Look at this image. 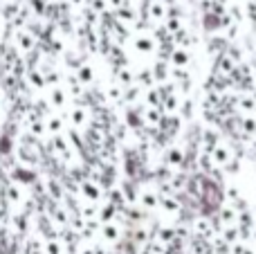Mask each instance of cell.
I'll use <instances>...</instances> for the list:
<instances>
[{
  "mask_svg": "<svg viewBox=\"0 0 256 254\" xmlns=\"http://www.w3.org/2000/svg\"><path fill=\"white\" fill-rule=\"evenodd\" d=\"M9 43L18 50L20 56H30L32 52L40 48V40L32 34L30 30H18V32H9Z\"/></svg>",
  "mask_w": 256,
  "mask_h": 254,
  "instance_id": "cell-1",
  "label": "cell"
},
{
  "mask_svg": "<svg viewBox=\"0 0 256 254\" xmlns=\"http://www.w3.org/2000/svg\"><path fill=\"white\" fill-rule=\"evenodd\" d=\"M120 120L128 130H132V133L146 128V124H144V104H140V106H124L122 112H120Z\"/></svg>",
  "mask_w": 256,
  "mask_h": 254,
  "instance_id": "cell-2",
  "label": "cell"
},
{
  "mask_svg": "<svg viewBox=\"0 0 256 254\" xmlns=\"http://www.w3.org/2000/svg\"><path fill=\"white\" fill-rule=\"evenodd\" d=\"M162 162L166 166H171L173 171H182L186 166V151L180 144H171V146L164 148L162 153Z\"/></svg>",
  "mask_w": 256,
  "mask_h": 254,
  "instance_id": "cell-3",
  "label": "cell"
},
{
  "mask_svg": "<svg viewBox=\"0 0 256 254\" xmlns=\"http://www.w3.org/2000/svg\"><path fill=\"white\" fill-rule=\"evenodd\" d=\"M66 115H68L70 128L86 130L90 126V122H92V110H90L88 106H74V104H72V108L66 112Z\"/></svg>",
  "mask_w": 256,
  "mask_h": 254,
  "instance_id": "cell-4",
  "label": "cell"
},
{
  "mask_svg": "<svg viewBox=\"0 0 256 254\" xmlns=\"http://www.w3.org/2000/svg\"><path fill=\"white\" fill-rule=\"evenodd\" d=\"M34 218H36V216L30 214V212H25L22 207L18 212H14V216H12V230L22 238V241L30 236L32 225H34Z\"/></svg>",
  "mask_w": 256,
  "mask_h": 254,
  "instance_id": "cell-5",
  "label": "cell"
},
{
  "mask_svg": "<svg viewBox=\"0 0 256 254\" xmlns=\"http://www.w3.org/2000/svg\"><path fill=\"white\" fill-rule=\"evenodd\" d=\"M79 198L86 202H94V205H102V202H106V192H104L102 187H99L94 180H84V182L79 184Z\"/></svg>",
  "mask_w": 256,
  "mask_h": 254,
  "instance_id": "cell-6",
  "label": "cell"
},
{
  "mask_svg": "<svg viewBox=\"0 0 256 254\" xmlns=\"http://www.w3.org/2000/svg\"><path fill=\"white\" fill-rule=\"evenodd\" d=\"M38 178H40V174L36 169H30V166H22V164H18L16 169L12 171V176H9V182H16V184H20V187H34L36 182H38Z\"/></svg>",
  "mask_w": 256,
  "mask_h": 254,
  "instance_id": "cell-7",
  "label": "cell"
},
{
  "mask_svg": "<svg viewBox=\"0 0 256 254\" xmlns=\"http://www.w3.org/2000/svg\"><path fill=\"white\" fill-rule=\"evenodd\" d=\"M99 238H102L104 246H120L126 238V230L120 223H106V225H102Z\"/></svg>",
  "mask_w": 256,
  "mask_h": 254,
  "instance_id": "cell-8",
  "label": "cell"
},
{
  "mask_svg": "<svg viewBox=\"0 0 256 254\" xmlns=\"http://www.w3.org/2000/svg\"><path fill=\"white\" fill-rule=\"evenodd\" d=\"M48 99H50V106H52L56 112H63L68 104L72 102V97H70V92H68L66 86H54V88H50Z\"/></svg>",
  "mask_w": 256,
  "mask_h": 254,
  "instance_id": "cell-9",
  "label": "cell"
},
{
  "mask_svg": "<svg viewBox=\"0 0 256 254\" xmlns=\"http://www.w3.org/2000/svg\"><path fill=\"white\" fill-rule=\"evenodd\" d=\"M132 50H135L137 54L150 56V54L160 52V43L150 34H137V36H132Z\"/></svg>",
  "mask_w": 256,
  "mask_h": 254,
  "instance_id": "cell-10",
  "label": "cell"
},
{
  "mask_svg": "<svg viewBox=\"0 0 256 254\" xmlns=\"http://www.w3.org/2000/svg\"><path fill=\"white\" fill-rule=\"evenodd\" d=\"M0 194H2L4 200H7L12 207H22L25 205V200H27L25 187H20V184H16V182H7Z\"/></svg>",
  "mask_w": 256,
  "mask_h": 254,
  "instance_id": "cell-11",
  "label": "cell"
},
{
  "mask_svg": "<svg viewBox=\"0 0 256 254\" xmlns=\"http://www.w3.org/2000/svg\"><path fill=\"white\" fill-rule=\"evenodd\" d=\"M160 200H162V196L158 194V189H142L137 205H140L144 212L153 214V212H160Z\"/></svg>",
  "mask_w": 256,
  "mask_h": 254,
  "instance_id": "cell-12",
  "label": "cell"
},
{
  "mask_svg": "<svg viewBox=\"0 0 256 254\" xmlns=\"http://www.w3.org/2000/svg\"><path fill=\"white\" fill-rule=\"evenodd\" d=\"M66 124H68V115H66V110H63V112H50V115L45 117V126H48L50 138L66 133Z\"/></svg>",
  "mask_w": 256,
  "mask_h": 254,
  "instance_id": "cell-13",
  "label": "cell"
},
{
  "mask_svg": "<svg viewBox=\"0 0 256 254\" xmlns=\"http://www.w3.org/2000/svg\"><path fill=\"white\" fill-rule=\"evenodd\" d=\"M104 99H106V106L110 108H120V106L124 108V86L112 81L110 86L104 88Z\"/></svg>",
  "mask_w": 256,
  "mask_h": 254,
  "instance_id": "cell-14",
  "label": "cell"
},
{
  "mask_svg": "<svg viewBox=\"0 0 256 254\" xmlns=\"http://www.w3.org/2000/svg\"><path fill=\"white\" fill-rule=\"evenodd\" d=\"M112 81L120 86H135L137 84V70L132 66H124V68H112Z\"/></svg>",
  "mask_w": 256,
  "mask_h": 254,
  "instance_id": "cell-15",
  "label": "cell"
},
{
  "mask_svg": "<svg viewBox=\"0 0 256 254\" xmlns=\"http://www.w3.org/2000/svg\"><path fill=\"white\" fill-rule=\"evenodd\" d=\"M72 214H74V212H70L63 202H58V205L50 212V218H52V223L56 225V230H66V228H70Z\"/></svg>",
  "mask_w": 256,
  "mask_h": 254,
  "instance_id": "cell-16",
  "label": "cell"
},
{
  "mask_svg": "<svg viewBox=\"0 0 256 254\" xmlns=\"http://www.w3.org/2000/svg\"><path fill=\"white\" fill-rule=\"evenodd\" d=\"M61 61H63V66L68 68V72H76L86 61H88V54L81 52V50H68V52L63 54Z\"/></svg>",
  "mask_w": 256,
  "mask_h": 254,
  "instance_id": "cell-17",
  "label": "cell"
},
{
  "mask_svg": "<svg viewBox=\"0 0 256 254\" xmlns=\"http://www.w3.org/2000/svg\"><path fill=\"white\" fill-rule=\"evenodd\" d=\"M74 76L79 79V84L84 86V88H92V86L97 84V70H94V66L90 61H86L84 66L74 72Z\"/></svg>",
  "mask_w": 256,
  "mask_h": 254,
  "instance_id": "cell-18",
  "label": "cell"
},
{
  "mask_svg": "<svg viewBox=\"0 0 256 254\" xmlns=\"http://www.w3.org/2000/svg\"><path fill=\"white\" fill-rule=\"evenodd\" d=\"M25 81H27V86H30L32 90H45V88H50L48 86V76H45V72L40 70V68H32V70H27V74H25Z\"/></svg>",
  "mask_w": 256,
  "mask_h": 254,
  "instance_id": "cell-19",
  "label": "cell"
},
{
  "mask_svg": "<svg viewBox=\"0 0 256 254\" xmlns=\"http://www.w3.org/2000/svg\"><path fill=\"white\" fill-rule=\"evenodd\" d=\"M164 117H166V112H164L162 108H148V106H144V124H146V128L160 130Z\"/></svg>",
  "mask_w": 256,
  "mask_h": 254,
  "instance_id": "cell-20",
  "label": "cell"
},
{
  "mask_svg": "<svg viewBox=\"0 0 256 254\" xmlns=\"http://www.w3.org/2000/svg\"><path fill=\"white\" fill-rule=\"evenodd\" d=\"M160 212L168 216H180L182 214V198L180 196H162L160 200Z\"/></svg>",
  "mask_w": 256,
  "mask_h": 254,
  "instance_id": "cell-21",
  "label": "cell"
},
{
  "mask_svg": "<svg viewBox=\"0 0 256 254\" xmlns=\"http://www.w3.org/2000/svg\"><path fill=\"white\" fill-rule=\"evenodd\" d=\"M146 18H150L153 22H164L168 18V7L162 0H153V2L146 7Z\"/></svg>",
  "mask_w": 256,
  "mask_h": 254,
  "instance_id": "cell-22",
  "label": "cell"
},
{
  "mask_svg": "<svg viewBox=\"0 0 256 254\" xmlns=\"http://www.w3.org/2000/svg\"><path fill=\"white\" fill-rule=\"evenodd\" d=\"M168 63H171V68H189L191 66V50L173 48L171 56H168Z\"/></svg>",
  "mask_w": 256,
  "mask_h": 254,
  "instance_id": "cell-23",
  "label": "cell"
},
{
  "mask_svg": "<svg viewBox=\"0 0 256 254\" xmlns=\"http://www.w3.org/2000/svg\"><path fill=\"white\" fill-rule=\"evenodd\" d=\"M120 214H122V210L117 205H112V202H102L99 205V220H102L104 225L106 223H117V218H120Z\"/></svg>",
  "mask_w": 256,
  "mask_h": 254,
  "instance_id": "cell-24",
  "label": "cell"
},
{
  "mask_svg": "<svg viewBox=\"0 0 256 254\" xmlns=\"http://www.w3.org/2000/svg\"><path fill=\"white\" fill-rule=\"evenodd\" d=\"M150 70H153L158 86H162V84H166V81H171V63L160 61V58H158V61L150 66Z\"/></svg>",
  "mask_w": 256,
  "mask_h": 254,
  "instance_id": "cell-25",
  "label": "cell"
},
{
  "mask_svg": "<svg viewBox=\"0 0 256 254\" xmlns=\"http://www.w3.org/2000/svg\"><path fill=\"white\" fill-rule=\"evenodd\" d=\"M25 130L32 135L34 140H38V142H43L45 138H50L48 133V126H45V120H34V122H27L25 124Z\"/></svg>",
  "mask_w": 256,
  "mask_h": 254,
  "instance_id": "cell-26",
  "label": "cell"
},
{
  "mask_svg": "<svg viewBox=\"0 0 256 254\" xmlns=\"http://www.w3.org/2000/svg\"><path fill=\"white\" fill-rule=\"evenodd\" d=\"M142 97H144V88L140 84L124 88V106H140Z\"/></svg>",
  "mask_w": 256,
  "mask_h": 254,
  "instance_id": "cell-27",
  "label": "cell"
},
{
  "mask_svg": "<svg viewBox=\"0 0 256 254\" xmlns=\"http://www.w3.org/2000/svg\"><path fill=\"white\" fill-rule=\"evenodd\" d=\"M106 200L112 202V205H117L122 212L128 207V200H126V196H124V189H122V184H115L112 189H108V192H106Z\"/></svg>",
  "mask_w": 256,
  "mask_h": 254,
  "instance_id": "cell-28",
  "label": "cell"
},
{
  "mask_svg": "<svg viewBox=\"0 0 256 254\" xmlns=\"http://www.w3.org/2000/svg\"><path fill=\"white\" fill-rule=\"evenodd\" d=\"M191 234H196V236H200V238H207L209 234H212V220H209L207 216H198V218H194Z\"/></svg>",
  "mask_w": 256,
  "mask_h": 254,
  "instance_id": "cell-29",
  "label": "cell"
},
{
  "mask_svg": "<svg viewBox=\"0 0 256 254\" xmlns=\"http://www.w3.org/2000/svg\"><path fill=\"white\" fill-rule=\"evenodd\" d=\"M162 102H164V97H162V92H160V88L144 90V97H142V104H144V106H148V108H162Z\"/></svg>",
  "mask_w": 256,
  "mask_h": 254,
  "instance_id": "cell-30",
  "label": "cell"
},
{
  "mask_svg": "<svg viewBox=\"0 0 256 254\" xmlns=\"http://www.w3.org/2000/svg\"><path fill=\"white\" fill-rule=\"evenodd\" d=\"M212 160H214V164H218V166H227L232 162L230 146H225V144H218V146L214 148V153H212Z\"/></svg>",
  "mask_w": 256,
  "mask_h": 254,
  "instance_id": "cell-31",
  "label": "cell"
},
{
  "mask_svg": "<svg viewBox=\"0 0 256 254\" xmlns=\"http://www.w3.org/2000/svg\"><path fill=\"white\" fill-rule=\"evenodd\" d=\"M182 106V99H180V92H173V94H166L162 102V110L166 112V115H178V110H180Z\"/></svg>",
  "mask_w": 256,
  "mask_h": 254,
  "instance_id": "cell-32",
  "label": "cell"
},
{
  "mask_svg": "<svg viewBox=\"0 0 256 254\" xmlns=\"http://www.w3.org/2000/svg\"><path fill=\"white\" fill-rule=\"evenodd\" d=\"M196 40H198V38H196L189 30H182V32H178V34L173 36V45H176V48H184V50L194 48Z\"/></svg>",
  "mask_w": 256,
  "mask_h": 254,
  "instance_id": "cell-33",
  "label": "cell"
},
{
  "mask_svg": "<svg viewBox=\"0 0 256 254\" xmlns=\"http://www.w3.org/2000/svg\"><path fill=\"white\" fill-rule=\"evenodd\" d=\"M137 84H140L144 90L158 88V81H155V74H153L150 68H142V70H137Z\"/></svg>",
  "mask_w": 256,
  "mask_h": 254,
  "instance_id": "cell-34",
  "label": "cell"
},
{
  "mask_svg": "<svg viewBox=\"0 0 256 254\" xmlns=\"http://www.w3.org/2000/svg\"><path fill=\"white\" fill-rule=\"evenodd\" d=\"M115 16H117V20L124 22V25H135L137 18H140V16H137V12L130 7V4H124L122 9H117Z\"/></svg>",
  "mask_w": 256,
  "mask_h": 254,
  "instance_id": "cell-35",
  "label": "cell"
},
{
  "mask_svg": "<svg viewBox=\"0 0 256 254\" xmlns=\"http://www.w3.org/2000/svg\"><path fill=\"white\" fill-rule=\"evenodd\" d=\"M76 214H81L86 220H94V218H99V205L81 200V207H79V212H76Z\"/></svg>",
  "mask_w": 256,
  "mask_h": 254,
  "instance_id": "cell-36",
  "label": "cell"
},
{
  "mask_svg": "<svg viewBox=\"0 0 256 254\" xmlns=\"http://www.w3.org/2000/svg\"><path fill=\"white\" fill-rule=\"evenodd\" d=\"M194 108H196V104L191 97L182 99V106H180V110H178V117H180L182 122H189L191 117H194Z\"/></svg>",
  "mask_w": 256,
  "mask_h": 254,
  "instance_id": "cell-37",
  "label": "cell"
},
{
  "mask_svg": "<svg viewBox=\"0 0 256 254\" xmlns=\"http://www.w3.org/2000/svg\"><path fill=\"white\" fill-rule=\"evenodd\" d=\"M43 252L45 254H66V246L58 238H48V241H43Z\"/></svg>",
  "mask_w": 256,
  "mask_h": 254,
  "instance_id": "cell-38",
  "label": "cell"
},
{
  "mask_svg": "<svg viewBox=\"0 0 256 254\" xmlns=\"http://www.w3.org/2000/svg\"><path fill=\"white\" fill-rule=\"evenodd\" d=\"M164 30H166L171 36H176L178 32L184 30V27H182V18L180 16H168L166 20H164Z\"/></svg>",
  "mask_w": 256,
  "mask_h": 254,
  "instance_id": "cell-39",
  "label": "cell"
},
{
  "mask_svg": "<svg viewBox=\"0 0 256 254\" xmlns=\"http://www.w3.org/2000/svg\"><path fill=\"white\" fill-rule=\"evenodd\" d=\"M45 76H48V86H50V88H54V86H63V81H66V74H63L61 68H54V70L45 72Z\"/></svg>",
  "mask_w": 256,
  "mask_h": 254,
  "instance_id": "cell-40",
  "label": "cell"
},
{
  "mask_svg": "<svg viewBox=\"0 0 256 254\" xmlns=\"http://www.w3.org/2000/svg\"><path fill=\"white\" fill-rule=\"evenodd\" d=\"M86 223H88V220H86V218H84V216H81V214H72L70 228L74 230L76 234H81V232H84V230H86Z\"/></svg>",
  "mask_w": 256,
  "mask_h": 254,
  "instance_id": "cell-41",
  "label": "cell"
},
{
  "mask_svg": "<svg viewBox=\"0 0 256 254\" xmlns=\"http://www.w3.org/2000/svg\"><path fill=\"white\" fill-rule=\"evenodd\" d=\"M94 14H99V16H104V14L108 12V0H90V7Z\"/></svg>",
  "mask_w": 256,
  "mask_h": 254,
  "instance_id": "cell-42",
  "label": "cell"
},
{
  "mask_svg": "<svg viewBox=\"0 0 256 254\" xmlns=\"http://www.w3.org/2000/svg\"><path fill=\"white\" fill-rule=\"evenodd\" d=\"M70 4H72V7H81V4H84V0H70Z\"/></svg>",
  "mask_w": 256,
  "mask_h": 254,
  "instance_id": "cell-43",
  "label": "cell"
},
{
  "mask_svg": "<svg viewBox=\"0 0 256 254\" xmlns=\"http://www.w3.org/2000/svg\"><path fill=\"white\" fill-rule=\"evenodd\" d=\"M0 122H2V108H0Z\"/></svg>",
  "mask_w": 256,
  "mask_h": 254,
  "instance_id": "cell-44",
  "label": "cell"
}]
</instances>
